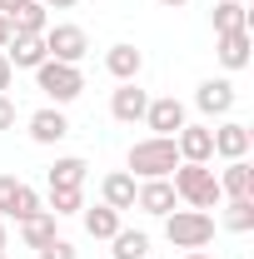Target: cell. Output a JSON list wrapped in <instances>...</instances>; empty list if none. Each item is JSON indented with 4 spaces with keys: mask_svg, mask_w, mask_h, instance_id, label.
<instances>
[{
    "mask_svg": "<svg viewBox=\"0 0 254 259\" xmlns=\"http://www.w3.org/2000/svg\"><path fill=\"white\" fill-rule=\"evenodd\" d=\"M40 259H75V244H70V239H60V234H55V239H50V244L40 249Z\"/></svg>",
    "mask_w": 254,
    "mask_h": 259,
    "instance_id": "27",
    "label": "cell"
},
{
    "mask_svg": "<svg viewBox=\"0 0 254 259\" xmlns=\"http://www.w3.org/2000/svg\"><path fill=\"white\" fill-rule=\"evenodd\" d=\"M65 135H70V120L60 110H35L30 115V140L35 145H60Z\"/></svg>",
    "mask_w": 254,
    "mask_h": 259,
    "instance_id": "13",
    "label": "cell"
},
{
    "mask_svg": "<svg viewBox=\"0 0 254 259\" xmlns=\"http://www.w3.org/2000/svg\"><path fill=\"white\" fill-rule=\"evenodd\" d=\"M35 5H45V10H70L75 0H35Z\"/></svg>",
    "mask_w": 254,
    "mask_h": 259,
    "instance_id": "31",
    "label": "cell"
},
{
    "mask_svg": "<svg viewBox=\"0 0 254 259\" xmlns=\"http://www.w3.org/2000/svg\"><path fill=\"white\" fill-rule=\"evenodd\" d=\"M175 194L190 204V209H215L224 194H220V180H215V169L209 164H185L180 160V169H175Z\"/></svg>",
    "mask_w": 254,
    "mask_h": 259,
    "instance_id": "2",
    "label": "cell"
},
{
    "mask_svg": "<svg viewBox=\"0 0 254 259\" xmlns=\"http://www.w3.org/2000/svg\"><path fill=\"white\" fill-rule=\"evenodd\" d=\"M220 40V65L224 70H244L249 65V30H229V35H215Z\"/></svg>",
    "mask_w": 254,
    "mask_h": 259,
    "instance_id": "17",
    "label": "cell"
},
{
    "mask_svg": "<svg viewBox=\"0 0 254 259\" xmlns=\"http://www.w3.org/2000/svg\"><path fill=\"white\" fill-rule=\"evenodd\" d=\"M185 259H215V254H204V249H190V254H185Z\"/></svg>",
    "mask_w": 254,
    "mask_h": 259,
    "instance_id": "34",
    "label": "cell"
},
{
    "mask_svg": "<svg viewBox=\"0 0 254 259\" xmlns=\"http://www.w3.org/2000/svg\"><path fill=\"white\" fill-rule=\"evenodd\" d=\"M145 110H150V95H145L135 80H125V85L110 95V115H115L120 125H135V120H145Z\"/></svg>",
    "mask_w": 254,
    "mask_h": 259,
    "instance_id": "8",
    "label": "cell"
},
{
    "mask_svg": "<svg viewBox=\"0 0 254 259\" xmlns=\"http://www.w3.org/2000/svg\"><path fill=\"white\" fill-rule=\"evenodd\" d=\"M100 194H105V204H110V209H135V175H130V169L105 175Z\"/></svg>",
    "mask_w": 254,
    "mask_h": 259,
    "instance_id": "16",
    "label": "cell"
},
{
    "mask_svg": "<svg viewBox=\"0 0 254 259\" xmlns=\"http://www.w3.org/2000/svg\"><path fill=\"white\" fill-rule=\"evenodd\" d=\"M175 185L170 180H145V185H135V209H145V214H170L175 209Z\"/></svg>",
    "mask_w": 254,
    "mask_h": 259,
    "instance_id": "10",
    "label": "cell"
},
{
    "mask_svg": "<svg viewBox=\"0 0 254 259\" xmlns=\"http://www.w3.org/2000/svg\"><path fill=\"white\" fill-rule=\"evenodd\" d=\"M224 225L234 229V234H249V229H254V194H249V199H229Z\"/></svg>",
    "mask_w": 254,
    "mask_h": 259,
    "instance_id": "24",
    "label": "cell"
},
{
    "mask_svg": "<svg viewBox=\"0 0 254 259\" xmlns=\"http://www.w3.org/2000/svg\"><path fill=\"white\" fill-rule=\"evenodd\" d=\"M85 234H90V239H115V234H120V209H110V204L85 209Z\"/></svg>",
    "mask_w": 254,
    "mask_h": 259,
    "instance_id": "20",
    "label": "cell"
},
{
    "mask_svg": "<svg viewBox=\"0 0 254 259\" xmlns=\"http://www.w3.org/2000/svg\"><path fill=\"white\" fill-rule=\"evenodd\" d=\"M85 169H90V164L80 160V155H65V160L50 164L45 180H50V190H80V185H85Z\"/></svg>",
    "mask_w": 254,
    "mask_h": 259,
    "instance_id": "18",
    "label": "cell"
},
{
    "mask_svg": "<svg viewBox=\"0 0 254 259\" xmlns=\"http://www.w3.org/2000/svg\"><path fill=\"white\" fill-rule=\"evenodd\" d=\"M15 190H20V180H15V175H0V220L10 214V199H15Z\"/></svg>",
    "mask_w": 254,
    "mask_h": 259,
    "instance_id": "28",
    "label": "cell"
},
{
    "mask_svg": "<svg viewBox=\"0 0 254 259\" xmlns=\"http://www.w3.org/2000/svg\"><path fill=\"white\" fill-rule=\"evenodd\" d=\"M10 75H15V70H10V60H5V50H0V95L10 90Z\"/></svg>",
    "mask_w": 254,
    "mask_h": 259,
    "instance_id": "30",
    "label": "cell"
},
{
    "mask_svg": "<svg viewBox=\"0 0 254 259\" xmlns=\"http://www.w3.org/2000/svg\"><path fill=\"white\" fill-rule=\"evenodd\" d=\"M5 45H10V50H5L10 70H35V65L50 60V55H45V35H10Z\"/></svg>",
    "mask_w": 254,
    "mask_h": 259,
    "instance_id": "9",
    "label": "cell"
},
{
    "mask_svg": "<svg viewBox=\"0 0 254 259\" xmlns=\"http://www.w3.org/2000/svg\"><path fill=\"white\" fill-rule=\"evenodd\" d=\"M215 180H220V194H224V199H249V194H254V169L244 160H229V164H224V175H215Z\"/></svg>",
    "mask_w": 254,
    "mask_h": 259,
    "instance_id": "14",
    "label": "cell"
},
{
    "mask_svg": "<svg viewBox=\"0 0 254 259\" xmlns=\"http://www.w3.org/2000/svg\"><path fill=\"white\" fill-rule=\"evenodd\" d=\"M164 234L175 249H204L215 239V214L209 209H170L164 214Z\"/></svg>",
    "mask_w": 254,
    "mask_h": 259,
    "instance_id": "3",
    "label": "cell"
},
{
    "mask_svg": "<svg viewBox=\"0 0 254 259\" xmlns=\"http://www.w3.org/2000/svg\"><path fill=\"white\" fill-rule=\"evenodd\" d=\"M175 150H180V160H185V164H209V160H215V130L185 125L180 135H175Z\"/></svg>",
    "mask_w": 254,
    "mask_h": 259,
    "instance_id": "6",
    "label": "cell"
},
{
    "mask_svg": "<svg viewBox=\"0 0 254 259\" xmlns=\"http://www.w3.org/2000/svg\"><path fill=\"white\" fill-rule=\"evenodd\" d=\"M229 30H249V10L239 0H220L215 5V35H229Z\"/></svg>",
    "mask_w": 254,
    "mask_h": 259,
    "instance_id": "23",
    "label": "cell"
},
{
    "mask_svg": "<svg viewBox=\"0 0 254 259\" xmlns=\"http://www.w3.org/2000/svg\"><path fill=\"white\" fill-rule=\"evenodd\" d=\"M0 130H15V100L0 95Z\"/></svg>",
    "mask_w": 254,
    "mask_h": 259,
    "instance_id": "29",
    "label": "cell"
},
{
    "mask_svg": "<svg viewBox=\"0 0 254 259\" xmlns=\"http://www.w3.org/2000/svg\"><path fill=\"white\" fill-rule=\"evenodd\" d=\"M30 214H40V194H35L30 185H20V190H15V199H10V214H5V220H20V225H25Z\"/></svg>",
    "mask_w": 254,
    "mask_h": 259,
    "instance_id": "25",
    "label": "cell"
},
{
    "mask_svg": "<svg viewBox=\"0 0 254 259\" xmlns=\"http://www.w3.org/2000/svg\"><path fill=\"white\" fill-rule=\"evenodd\" d=\"M5 40H10V20L0 15V50H5Z\"/></svg>",
    "mask_w": 254,
    "mask_h": 259,
    "instance_id": "33",
    "label": "cell"
},
{
    "mask_svg": "<svg viewBox=\"0 0 254 259\" xmlns=\"http://www.w3.org/2000/svg\"><path fill=\"white\" fill-rule=\"evenodd\" d=\"M10 20V35H45L50 30V20H45V5H35V0H25L15 15H5Z\"/></svg>",
    "mask_w": 254,
    "mask_h": 259,
    "instance_id": "19",
    "label": "cell"
},
{
    "mask_svg": "<svg viewBox=\"0 0 254 259\" xmlns=\"http://www.w3.org/2000/svg\"><path fill=\"white\" fill-rule=\"evenodd\" d=\"M0 259H5V254H0Z\"/></svg>",
    "mask_w": 254,
    "mask_h": 259,
    "instance_id": "37",
    "label": "cell"
},
{
    "mask_svg": "<svg viewBox=\"0 0 254 259\" xmlns=\"http://www.w3.org/2000/svg\"><path fill=\"white\" fill-rule=\"evenodd\" d=\"M85 209V194L80 190H50V214L60 220V214H80Z\"/></svg>",
    "mask_w": 254,
    "mask_h": 259,
    "instance_id": "26",
    "label": "cell"
},
{
    "mask_svg": "<svg viewBox=\"0 0 254 259\" xmlns=\"http://www.w3.org/2000/svg\"><path fill=\"white\" fill-rule=\"evenodd\" d=\"M20 5H25V0H0V15H15Z\"/></svg>",
    "mask_w": 254,
    "mask_h": 259,
    "instance_id": "32",
    "label": "cell"
},
{
    "mask_svg": "<svg viewBox=\"0 0 254 259\" xmlns=\"http://www.w3.org/2000/svg\"><path fill=\"white\" fill-rule=\"evenodd\" d=\"M110 244H115V249H110L115 259H150V234H145V229H120Z\"/></svg>",
    "mask_w": 254,
    "mask_h": 259,
    "instance_id": "21",
    "label": "cell"
},
{
    "mask_svg": "<svg viewBox=\"0 0 254 259\" xmlns=\"http://www.w3.org/2000/svg\"><path fill=\"white\" fill-rule=\"evenodd\" d=\"M0 254H5V220H0Z\"/></svg>",
    "mask_w": 254,
    "mask_h": 259,
    "instance_id": "36",
    "label": "cell"
},
{
    "mask_svg": "<svg viewBox=\"0 0 254 259\" xmlns=\"http://www.w3.org/2000/svg\"><path fill=\"white\" fill-rule=\"evenodd\" d=\"M175 169H180V150H175L170 135H150V140L130 145V175H140V180H170Z\"/></svg>",
    "mask_w": 254,
    "mask_h": 259,
    "instance_id": "1",
    "label": "cell"
},
{
    "mask_svg": "<svg viewBox=\"0 0 254 259\" xmlns=\"http://www.w3.org/2000/svg\"><path fill=\"white\" fill-rule=\"evenodd\" d=\"M85 50H90V40H85L80 25H50V30H45V55H50V60L80 65V60H85Z\"/></svg>",
    "mask_w": 254,
    "mask_h": 259,
    "instance_id": "5",
    "label": "cell"
},
{
    "mask_svg": "<svg viewBox=\"0 0 254 259\" xmlns=\"http://www.w3.org/2000/svg\"><path fill=\"white\" fill-rule=\"evenodd\" d=\"M159 5H170V10H180V5H185V0H159Z\"/></svg>",
    "mask_w": 254,
    "mask_h": 259,
    "instance_id": "35",
    "label": "cell"
},
{
    "mask_svg": "<svg viewBox=\"0 0 254 259\" xmlns=\"http://www.w3.org/2000/svg\"><path fill=\"white\" fill-rule=\"evenodd\" d=\"M194 105H199L204 115H229V110H234V85H229V80H204V85L194 90Z\"/></svg>",
    "mask_w": 254,
    "mask_h": 259,
    "instance_id": "12",
    "label": "cell"
},
{
    "mask_svg": "<svg viewBox=\"0 0 254 259\" xmlns=\"http://www.w3.org/2000/svg\"><path fill=\"white\" fill-rule=\"evenodd\" d=\"M105 70L125 85V80H135L140 70H145V55L135 50V45H110V55H105Z\"/></svg>",
    "mask_w": 254,
    "mask_h": 259,
    "instance_id": "15",
    "label": "cell"
},
{
    "mask_svg": "<svg viewBox=\"0 0 254 259\" xmlns=\"http://www.w3.org/2000/svg\"><path fill=\"white\" fill-rule=\"evenodd\" d=\"M249 145H254L249 125H234V120H229V125L215 130V155H220V160H244V155H249Z\"/></svg>",
    "mask_w": 254,
    "mask_h": 259,
    "instance_id": "11",
    "label": "cell"
},
{
    "mask_svg": "<svg viewBox=\"0 0 254 259\" xmlns=\"http://www.w3.org/2000/svg\"><path fill=\"white\" fill-rule=\"evenodd\" d=\"M35 85L55 100V105H70V100H80V90H85V75H80V65L45 60V65H35Z\"/></svg>",
    "mask_w": 254,
    "mask_h": 259,
    "instance_id": "4",
    "label": "cell"
},
{
    "mask_svg": "<svg viewBox=\"0 0 254 259\" xmlns=\"http://www.w3.org/2000/svg\"><path fill=\"white\" fill-rule=\"evenodd\" d=\"M20 239H25L30 249H45V244L55 239V214H50V209H40V214H30V220L20 225Z\"/></svg>",
    "mask_w": 254,
    "mask_h": 259,
    "instance_id": "22",
    "label": "cell"
},
{
    "mask_svg": "<svg viewBox=\"0 0 254 259\" xmlns=\"http://www.w3.org/2000/svg\"><path fill=\"white\" fill-rule=\"evenodd\" d=\"M145 125L155 130V135H170V140H175V135L185 130V105H180L175 95L150 100V110H145Z\"/></svg>",
    "mask_w": 254,
    "mask_h": 259,
    "instance_id": "7",
    "label": "cell"
}]
</instances>
